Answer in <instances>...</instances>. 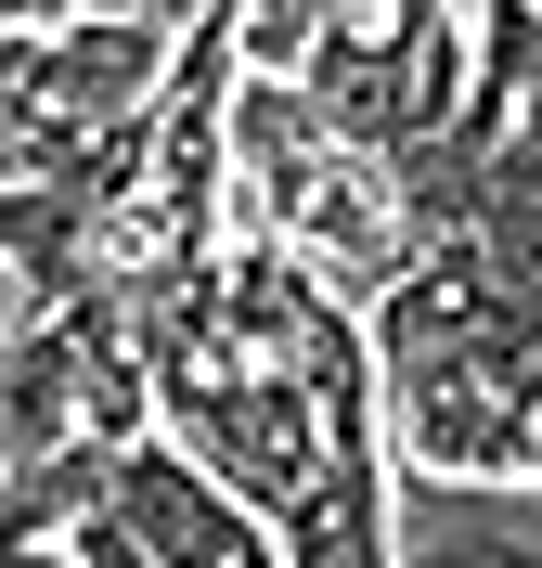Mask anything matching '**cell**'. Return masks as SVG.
<instances>
[{
	"label": "cell",
	"mask_w": 542,
	"mask_h": 568,
	"mask_svg": "<svg viewBox=\"0 0 542 568\" xmlns=\"http://www.w3.org/2000/svg\"><path fill=\"white\" fill-rule=\"evenodd\" d=\"M272 233H285V246H297V272H310V284H336L349 311H375V297H388V284L439 246V233H427V207H413V169H400L388 142H336L324 169L297 181V207L272 220Z\"/></svg>",
	"instance_id": "obj_1"
},
{
	"label": "cell",
	"mask_w": 542,
	"mask_h": 568,
	"mask_svg": "<svg viewBox=\"0 0 542 568\" xmlns=\"http://www.w3.org/2000/svg\"><path fill=\"white\" fill-rule=\"evenodd\" d=\"M104 504L130 517V542H143V556H181V568H272V517H258V504L233 491L194 439H168V426L116 439Z\"/></svg>",
	"instance_id": "obj_2"
},
{
	"label": "cell",
	"mask_w": 542,
	"mask_h": 568,
	"mask_svg": "<svg viewBox=\"0 0 542 568\" xmlns=\"http://www.w3.org/2000/svg\"><path fill=\"white\" fill-rule=\"evenodd\" d=\"M388 453L413 478H504L517 465V375L504 362H400L388 375Z\"/></svg>",
	"instance_id": "obj_3"
},
{
	"label": "cell",
	"mask_w": 542,
	"mask_h": 568,
	"mask_svg": "<svg viewBox=\"0 0 542 568\" xmlns=\"http://www.w3.org/2000/svg\"><path fill=\"white\" fill-rule=\"evenodd\" d=\"M517 491H542V349L517 362V465H504Z\"/></svg>",
	"instance_id": "obj_4"
},
{
	"label": "cell",
	"mask_w": 542,
	"mask_h": 568,
	"mask_svg": "<svg viewBox=\"0 0 542 568\" xmlns=\"http://www.w3.org/2000/svg\"><path fill=\"white\" fill-rule=\"evenodd\" d=\"M39 13H52V0H0V27H39Z\"/></svg>",
	"instance_id": "obj_5"
},
{
	"label": "cell",
	"mask_w": 542,
	"mask_h": 568,
	"mask_svg": "<svg viewBox=\"0 0 542 568\" xmlns=\"http://www.w3.org/2000/svg\"><path fill=\"white\" fill-rule=\"evenodd\" d=\"M65 13H155V0H65Z\"/></svg>",
	"instance_id": "obj_6"
}]
</instances>
